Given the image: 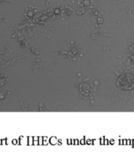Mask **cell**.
<instances>
[{"label": "cell", "mask_w": 134, "mask_h": 158, "mask_svg": "<svg viewBox=\"0 0 134 158\" xmlns=\"http://www.w3.org/2000/svg\"><path fill=\"white\" fill-rule=\"evenodd\" d=\"M116 86L125 90H130L134 88V77L129 73H125L120 77L116 82Z\"/></svg>", "instance_id": "1"}]
</instances>
